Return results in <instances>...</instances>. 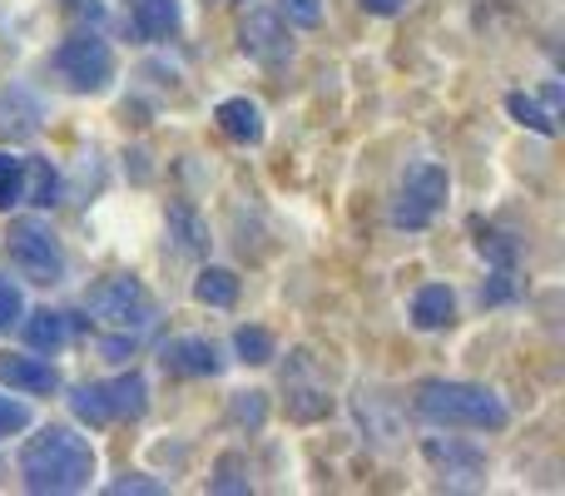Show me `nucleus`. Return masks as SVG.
I'll use <instances>...</instances> for the list:
<instances>
[{"instance_id": "4468645a", "label": "nucleus", "mask_w": 565, "mask_h": 496, "mask_svg": "<svg viewBox=\"0 0 565 496\" xmlns=\"http://www.w3.org/2000/svg\"><path fill=\"white\" fill-rule=\"evenodd\" d=\"M129 20L145 40H164L184 25V10H179V0H129Z\"/></svg>"}, {"instance_id": "9b49d317", "label": "nucleus", "mask_w": 565, "mask_h": 496, "mask_svg": "<svg viewBox=\"0 0 565 496\" xmlns=\"http://www.w3.org/2000/svg\"><path fill=\"white\" fill-rule=\"evenodd\" d=\"M0 382H6L10 392H25V398H50V392H60V372L50 368L45 358H20V352L0 358Z\"/></svg>"}, {"instance_id": "20e7f679", "label": "nucleus", "mask_w": 565, "mask_h": 496, "mask_svg": "<svg viewBox=\"0 0 565 496\" xmlns=\"http://www.w3.org/2000/svg\"><path fill=\"white\" fill-rule=\"evenodd\" d=\"M70 412L89 428H109V422H135L149 412V382L145 372H125L109 382H85L70 392Z\"/></svg>"}, {"instance_id": "f257e3e1", "label": "nucleus", "mask_w": 565, "mask_h": 496, "mask_svg": "<svg viewBox=\"0 0 565 496\" xmlns=\"http://www.w3.org/2000/svg\"><path fill=\"white\" fill-rule=\"evenodd\" d=\"M95 447L75 428H40L20 452V482L40 496H70L95 482Z\"/></svg>"}, {"instance_id": "39448f33", "label": "nucleus", "mask_w": 565, "mask_h": 496, "mask_svg": "<svg viewBox=\"0 0 565 496\" xmlns=\"http://www.w3.org/2000/svg\"><path fill=\"white\" fill-rule=\"evenodd\" d=\"M6 253H10V268L20 273V278L40 283V288H55V283H65V244L55 239V229L45 224V219H15L6 234Z\"/></svg>"}, {"instance_id": "dca6fc26", "label": "nucleus", "mask_w": 565, "mask_h": 496, "mask_svg": "<svg viewBox=\"0 0 565 496\" xmlns=\"http://www.w3.org/2000/svg\"><path fill=\"white\" fill-rule=\"evenodd\" d=\"M169 239H174V249L189 253V258L209 253V229H204V219H199L189 204H174V209H169Z\"/></svg>"}, {"instance_id": "2eb2a0df", "label": "nucleus", "mask_w": 565, "mask_h": 496, "mask_svg": "<svg viewBox=\"0 0 565 496\" xmlns=\"http://www.w3.org/2000/svg\"><path fill=\"white\" fill-rule=\"evenodd\" d=\"M20 328H25V342L35 352H60L70 342V313H55V308L25 313V318H20Z\"/></svg>"}, {"instance_id": "1a4fd4ad", "label": "nucleus", "mask_w": 565, "mask_h": 496, "mask_svg": "<svg viewBox=\"0 0 565 496\" xmlns=\"http://www.w3.org/2000/svg\"><path fill=\"white\" fill-rule=\"evenodd\" d=\"M422 457H427V467H437L451 487H481V477H487V457H481L477 447H467V442L427 437L422 442Z\"/></svg>"}, {"instance_id": "f03ea898", "label": "nucleus", "mask_w": 565, "mask_h": 496, "mask_svg": "<svg viewBox=\"0 0 565 496\" xmlns=\"http://www.w3.org/2000/svg\"><path fill=\"white\" fill-rule=\"evenodd\" d=\"M417 418L431 428H461V432H501L511 422L507 402L481 382H447L431 378L417 388Z\"/></svg>"}, {"instance_id": "f8f14e48", "label": "nucleus", "mask_w": 565, "mask_h": 496, "mask_svg": "<svg viewBox=\"0 0 565 496\" xmlns=\"http://www.w3.org/2000/svg\"><path fill=\"white\" fill-rule=\"evenodd\" d=\"M214 119H218V129H224L234 145H264V109H258L248 95L224 99V105L214 109Z\"/></svg>"}, {"instance_id": "c756f323", "label": "nucleus", "mask_w": 565, "mask_h": 496, "mask_svg": "<svg viewBox=\"0 0 565 496\" xmlns=\"http://www.w3.org/2000/svg\"><path fill=\"white\" fill-rule=\"evenodd\" d=\"M362 10H367V15H397L402 6H407V0H358Z\"/></svg>"}, {"instance_id": "412c9836", "label": "nucleus", "mask_w": 565, "mask_h": 496, "mask_svg": "<svg viewBox=\"0 0 565 496\" xmlns=\"http://www.w3.org/2000/svg\"><path fill=\"white\" fill-rule=\"evenodd\" d=\"M507 109H511V119H516V125L536 129L541 139H551V135H556V115H551V109H541L536 99H531V95H521V89H516V95H507Z\"/></svg>"}, {"instance_id": "4be33fe9", "label": "nucleus", "mask_w": 565, "mask_h": 496, "mask_svg": "<svg viewBox=\"0 0 565 496\" xmlns=\"http://www.w3.org/2000/svg\"><path fill=\"white\" fill-rule=\"evenodd\" d=\"M15 204H25V159L0 149V214H10Z\"/></svg>"}, {"instance_id": "6e6552de", "label": "nucleus", "mask_w": 565, "mask_h": 496, "mask_svg": "<svg viewBox=\"0 0 565 496\" xmlns=\"http://www.w3.org/2000/svg\"><path fill=\"white\" fill-rule=\"evenodd\" d=\"M238 50H244L248 60H258V65L278 70L292 60V35L274 10H248L244 25H238Z\"/></svg>"}, {"instance_id": "5701e85b", "label": "nucleus", "mask_w": 565, "mask_h": 496, "mask_svg": "<svg viewBox=\"0 0 565 496\" xmlns=\"http://www.w3.org/2000/svg\"><path fill=\"white\" fill-rule=\"evenodd\" d=\"M264 412H268L264 392H238L234 408H228V418H234L238 428H264Z\"/></svg>"}, {"instance_id": "6ab92c4d", "label": "nucleus", "mask_w": 565, "mask_h": 496, "mask_svg": "<svg viewBox=\"0 0 565 496\" xmlns=\"http://www.w3.org/2000/svg\"><path fill=\"white\" fill-rule=\"evenodd\" d=\"M288 412L298 422H318L332 412V398L318 388V382H288Z\"/></svg>"}, {"instance_id": "423d86ee", "label": "nucleus", "mask_w": 565, "mask_h": 496, "mask_svg": "<svg viewBox=\"0 0 565 496\" xmlns=\"http://www.w3.org/2000/svg\"><path fill=\"white\" fill-rule=\"evenodd\" d=\"M55 70L75 95H105L109 80H115V50H109V40L95 35V30H75V35L60 40Z\"/></svg>"}, {"instance_id": "a211bd4d", "label": "nucleus", "mask_w": 565, "mask_h": 496, "mask_svg": "<svg viewBox=\"0 0 565 496\" xmlns=\"http://www.w3.org/2000/svg\"><path fill=\"white\" fill-rule=\"evenodd\" d=\"M25 204H35V209L60 204V175L50 159H25Z\"/></svg>"}, {"instance_id": "ddd939ff", "label": "nucleus", "mask_w": 565, "mask_h": 496, "mask_svg": "<svg viewBox=\"0 0 565 496\" xmlns=\"http://www.w3.org/2000/svg\"><path fill=\"white\" fill-rule=\"evenodd\" d=\"M457 323V293L447 288V283H427V288H417V298H412V328L422 333H441Z\"/></svg>"}, {"instance_id": "0eeeda50", "label": "nucleus", "mask_w": 565, "mask_h": 496, "mask_svg": "<svg viewBox=\"0 0 565 496\" xmlns=\"http://www.w3.org/2000/svg\"><path fill=\"white\" fill-rule=\"evenodd\" d=\"M447 194H451V175L437 165V159H417L407 165L397 184V204H392V224L397 229H427L431 219L447 209Z\"/></svg>"}, {"instance_id": "c85d7f7f", "label": "nucleus", "mask_w": 565, "mask_h": 496, "mask_svg": "<svg viewBox=\"0 0 565 496\" xmlns=\"http://www.w3.org/2000/svg\"><path fill=\"white\" fill-rule=\"evenodd\" d=\"M129 492H139V496H159L164 487H159V482H149V477H125V482H115V487H109V496H129Z\"/></svg>"}, {"instance_id": "f3484780", "label": "nucleus", "mask_w": 565, "mask_h": 496, "mask_svg": "<svg viewBox=\"0 0 565 496\" xmlns=\"http://www.w3.org/2000/svg\"><path fill=\"white\" fill-rule=\"evenodd\" d=\"M194 298L204 308H234L238 303V273L234 268H204L194 278Z\"/></svg>"}, {"instance_id": "bb28decb", "label": "nucleus", "mask_w": 565, "mask_h": 496, "mask_svg": "<svg viewBox=\"0 0 565 496\" xmlns=\"http://www.w3.org/2000/svg\"><path fill=\"white\" fill-rule=\"evenodd\" d=\"M477 249L487 253V258L497 263V268H511V263H516V244H507V234H481V239H477Z\"/></svg>"}, {"instance_id": "7ed1b4c3", "label": "nucleus", "mask_w": 565, "mask_h": 496, "mask_svg": "<svg viewBox=\"0 0 565 496\" xmlns=\"http://www.w3.org/2000/svg\"><path fill=\"white\" fill-rule=\"evenodd\" d=\"M85 308L95 313L99 328H115V333H149L159 318V303L154 293L145 288L139 278H129V273H115V278H99L95 288L85 293Z\"/></svg>"}, {"instance_id": "cd10ccee", "label": "nucleus", "mask_w": 565, "mask_h": 496, "mask_svg": "<svg viewBox=\"0 0 565 496\" xmlns=\"http://www.w3.org/2000/svg\"><path fill=\"white\" fill-rule=\"evenodd\" d=\"M209 492H248V477H238V457L218 462V477L209 482Z\"/></svg>"}, {"instance_id": "a878e982", "label": "nucleus", "mask_w": 565, "mask_h": 496, "mask_svg": "<svg viewBox=\"0 0 565 496\" xmlns=\"http://www.w3.org/2000/svg\"><path fill=\"white\" fill-rule=\"evenodd\" d=\"M20 318H25V298L10 278H0V328H15Z\"/></svg>"}, {"instance_id": "9d476101", "label": "nucleus", "mask_w": 565, "mask_h": 496, "mask_svg": "<svg viewBox=\"0 0 565 496\" xmlns=\"http://www.w3.org/2000/svg\"><path fill=\"white\" fill-rule=\"evenodd\" d=\"M159 362H164V372H174V378H218V372H224V358H218V348L209 338L164 342Z\"/></svg>"}, {"instance_id": "b1692460", "label": "nucleus", "mask_w": 565, "mask_h": 496, "mask_svg": "<svg viewBox=\"0 0 565 496\" xmlns=\"http://www.w3.org/2000/svg\"><path fill=\"white\" fill-rule=\"evenodd\" d=\"M25 428H30V408H25V402L0 398V442L15 437V432H25Z\"/></svg>"}, {"instance_id": "aec40b11", "label": "nucleus", "mask_w": 565, "mask_h": 496, "mask_svg": "<svg viewBox=\"0 0 565 496\" xmlns=\"http://www.w3.org/2000/svg\"><path fill=\"white\" fill-rule=\"evenodd\" d=\"M234 352H238V362H248V368H264V362L278 358V342H274V333L268 328H238L234 333Z\"/></svg>"}, {"instance_id": "393cba45", "label": "nucleus", "mask_w": 565, "mask_h": 496, "mask_svg": "<svg viewBox=\"0 0 565 496\" xmlns=\"http://www.w3.org/2000/svg\"><path fill=\"white\" fill-rule=\"evenodd\" d=\"M278 10L292 20V25H302V30L322 25V0H278Z\"/></svg>"}]
</instances>
